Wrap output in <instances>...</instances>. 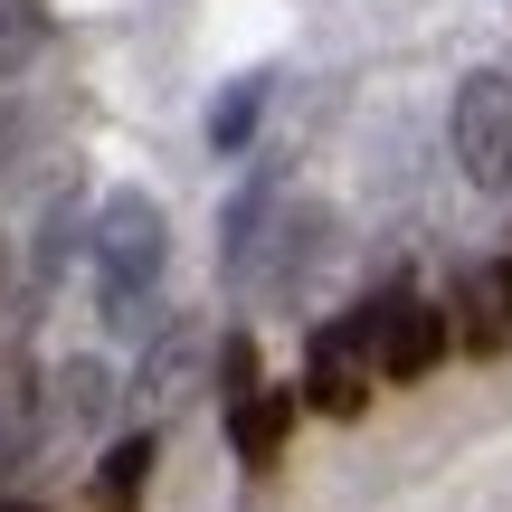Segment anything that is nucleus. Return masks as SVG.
<instances>
[{"instance_id":"obj_12","label":"nucleus","mask_w":512,"mask_h":512,"mask_svg":"<svg viewBox=\"0 0 512 512\" xmlns=\"http://www.w3.org/2000/svg\"><path fill=\"white\" fill-rule=\"evenodd\" d=\"M19 512H29V503H19Z\"/></svg>"},{"instance_id":"obj_4","label":"nucleus","mask_w":512,"mask_h":512,"mask_svg":"<svg viewBox=\"0 0 512 512\" xmlns=\"http://www.w3.org/2000/svg\"><path fill=\"white\" fill-rule=\"evenodd\" d=\"M465 351L475 361H503L512 351V256H484L465 275Z\"/></svg>"},{"instance_id":"obj_5","label":"nucleus","mask_w":512,"mask_h":512,"mask_svg":"<svg viewBox=\"0 0 512 512\" xmlns=\"http://www.w3.org/2000/svg\"><path fill=\"white\" fill-rule=\"evenodd\" d=\"M304 399L323 408V418H361V408H370V370H361V351H351V342H332V323L313 332V361H304Z\"/></svg>"},{"instance_id":"obj_11","label":"nucleus","mask_w":512,"mask_h":512,"mask_svg":"<svg viewBox=\"0 0 512 512\" xmlns=\"http://www.w3.org/2000/svg\"><path fill=\"white\" fill-rule=\"evenodd\" d=\"M38 48H48V10H38V0H0V86H10Z\"/></svg>"},{"instance_id":"obj_7","label":"nucleus","mask_w":512,"mask_h":512,"mask_svg":"<svg viewBox=\"0 0 512 512\" xmlns=\"http://www.w3.org/2000/svg\"><path fill=\"white\" fill-rule=\"evenodd\" d=\"M437 361H446V313H437V304H389L380 370H389V380H427Z\"/></svg>"},{"instance_id":"obj_8","label":"nucleus","mask_w":512,"mask_h":512,"mask_svg":"<svg viewBox=\"0 0 512 512\" xmlns=\"http://www.w3.org/2000/svg\"><path fill=\"white\" fill-rule=\"evenodd\" d=\"M105 408H114V370L105 361H57L48 370V427L86 437V427H105Z\"/></svg>"},{"instance_id":"obj_6","label":"nucleus","mask_w":512,"mask_h":512,"mask_svg":"<svg viewBox=\"0 0 512 512\" xmlns=\"http://www.w3.org/2000/svg\"><path fill=\"white\" fill-rule=\"evenodd\" d=\"M285 437H294V389H256V399L228 408V446H238L247 475H266V465L285 456Z\"/></svg>"},{"instance_id":"obj_1","label":"nucleus","mask_w":512,"mask_h":512,"mask_svg":"<svg viewBox=\"0 0 512 512\" xmlns=\"http://www.w3.org/2000/svg\"><path fill=\"white\" fill-rule=\"evenodd\" d=\"M86 256H95L105 323H143L152 285H162V266H171V219H162V200H143V190H114V200L95 209Z\"/></svg>"},{"instance_id":"obj_9","label":"nucleus","mask_w":512,"mask_h":512,"mask_svg":"<svg viewBox=\"0 0 512 512\" xmlns=\"http://www.w3.org/2000/svg\"><path fill=\"white\" fill-rule=\"evenodd\" d=\"M152 465H162V446H152V427H133V437L105 446V465H95V512H133L152 494Z\"/></svg>"},{"instance_id":"obj_10","label":"nucleus","mask_w":512,"mask_h":512,"mask_svg":"<svg viewBox=\"0 0 512 512\" xmlns=\"http://www.w3.org/2000/svg\"><path fill=\"white\" fill-rule=\"evenodd\" d=\"M266 95H275L266 67H247V76H228V86H219V105H209V152H219V162L256 143V114H266Z\"/></svg>"},{"instance_id":"obj_3","label":"nucleus","mask_w":512,"mask_h":512,"mask_svg":"<svg viewBox=\"0 0 512 512\" xmlns=\"http://www.w3.org/2000/svg\"><path fill=\"white\" fill-rule=\"evenodd\" d=\"M209 361H219V351H209V323H190V313H171V323H162V332L143 342V370H133V408H143V427L200 399Z\"/></svg>"},{"instance_id":"obj_2","label":"nucleus","mask_w":512,"mask_h":512,"mask_svg":"<svg viewBox=\"0 0 512 512\" xmlns=\"http://www.w3.org/2000/svg\"><path fill=\"white\" fill-rule=\"evenodd\" d=\"M446 133H456V162L475 190H512V76H494V67L465 76Z\"/></svg>"}]
</instances>
